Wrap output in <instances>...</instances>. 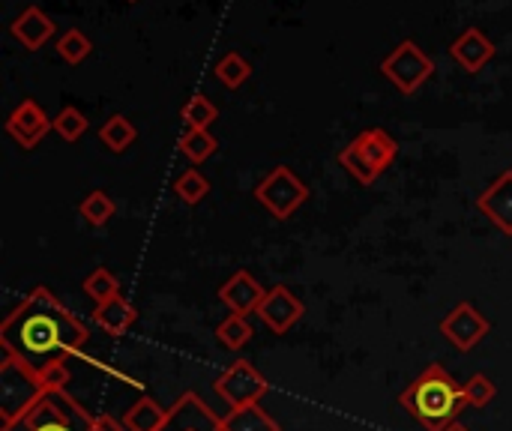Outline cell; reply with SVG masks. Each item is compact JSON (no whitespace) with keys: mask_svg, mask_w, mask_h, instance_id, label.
Returning a JSON list of instances; mask_svg holds the SVG:
<instances>
[{"mask_svg":"<svg viewBox=\"0 0 512 431\" xmlns=\"http://www.w3.org/2000/svg\"><path fill=\"white\" fill-rule=\"evenodd\" d=\"M303 303L291 294V288H285V285H273L267 294H264V300H261V306H258V321L273 333V336H288V330L303 318Z\"/></svg>","mask_w":512,"mask_h":431,"instance_id":"obj_8","label":"cell"},{"mask_svg":"<svg viewBox=\"0 0 512 431\" xmlns=\"http://www.w3.org/2000/svg\"><path fill=\"white\" fill-rule=\"evenodd\" d=\"M21 426L27 431H72L66 414L51 402V396H45V399L36 405V411H33Z\"/></svg>","mask_w":512,"mask_h":431,"instance_id":"obj_20","label":"cell"},{"mask_svg":"<svg viewBox=\"0 0 512 431\" xmlns=\"http://www.w3.org/2000/svg\"><path fill=\"white\" fill-rule=\"evenodd\" d=\"M207 192H210V183H207V177H204L198 168H186V171L174 180V195H177L183 204H189V207L201 204V201L207 198Z\"/></svg>","mask_w":512,"mask_h":431,"instance_id":"obj_23","label":"cell"},{"mask_svg":"<svg viewBox=\"0 0 512 431\" xmlns=\"http://www.w3.org/2000/svg\"><path fill=\"white\" fill-rule=\"evenodd\" d=\"M165 423H168V411L159 402H153L150 396L138 399L123 417L126 431H159Z\"/></svg>","mask_w":512,"mask_h":431,"instance_id":"obj_16","label":"cell"},{"mask_svg":"<svg viewBox=\"0 0 512 431\" xmlns=\"http://www.w3.org/2000/svg\"><path fill=\"white\" fill-rule=\"evenodd\" d=\"M216 78L228 87L237 90L240 84H246L252 78V63L246 57H240L237 51H228L219 63H216Z\"/></svg>","mask_w":512,"mask_h":431,"instance_id":"obj_22","label":"cell"},{"mask_svg":"<svg viewBox=\"0 0 512 431\" xmlns=\"http://www.w3.org/2000/svg\"><path fill=\"white\" fill-rule=\"evenodd\" d=\"M57 24L39 9V6H27L12 24H9V33L27 48V51H39L51 36H54Z\"/></svg>","mask_w":512,"mask_h":431,"instance_id":"obj_13","label":"cell"},{"mask_svg":"<svg viewBox=\"0 0 512 431\" xmlns=\"http://www.w3.org/2000/svg\"><path fill=\"white\" fill-rule=\"evenodd\" d=\"M135 321H138V309H135L123 294H117V297H111L108 303H99V306L93 309V324H96L105 336H111V339L126 336V333L135 327Z\"/></svg>","mask_w":512,"mask_h":431,"instance_id":"obj_14","label":"cell"},{"mask_svg":"<svg viewBox=\"0 0 512 431\" xmlns=\"http://www.w3.org/2000/svg\"><path fill=\"white\" fill-rule=\"evenodd\" d=\"M450 57L465 69V72H480L492 57H495V42L477 30V27H468L453 45H450Z\"/></svg>","mask_w":512,"mask_h":431,"instance_id":"obj_12","label":"cell"},{"mask_svg":"<svg viewBox=\"0 0 512 431\" xmlns=\"http://www.w3.org/2000/svg\"><path fill=\"white\" fill-rule=\"evenodd\" d=\"M462 393H465V405L468 408H489L498 396V387L489 375L477 372L468 378V384H462Z\"/></svg>","mask_w":512,"mask_h":431,"instance_id":"obj_26","label":"cell"},{"mask_svg":"<svg viewBox=\"0 0 512 431\" xmlns=\"http://www.w3.org/2000/svg\"><path fill=\"white\" fill-rule=\"evenodd\" d=\"M219 117V108L207 99V96H192L186 105H183V123L186 129H210Z\"/></svg>","mask_w":512,"mask_h":431,"instance_id":"obj_24","label":"cell"},{"mask_svg":"<svg viewBox=\"0 0 512 431\" xmlns=\"http://www.w3.org/2000/svg\"><path fill=\"white\" fill-rule=\"evenodd\" d=\"M57 54H60V60H66L69 66H78L87 54H90V39L78 30V27H72V30H66L60 39H57Z\"/></svg>","mask_w":512,"mask_h":431,"instance_id":"obj_27","label":"cell"},{"mask_svg":"<svg viewBox=\"0 0 512 431\" xmlns=\"http://www.w3.org/2000/svg\"><path fill=\"white\" fill-rule=\"evenodd\" d=\"M399 156V141L381 129L372 126L366 132H360L342 153H339V165L360 183V186H372Z\"/></svg>","mask_w":512,"mask_h":431,"instance_id":"obj_3","label":"cell"},{"mask_svg":"<svg viewBox=\"0 0 512 431\" xmlns=\"http://www.w3.org/2000/svg\"><path fill=\"white\" fill-rule=\"evenodd\" d=\"M399 405L405 414H411L426 431H447L450 426L459 423L465 405V393L462 384H456V378L432 363L426 366L399 396Z\"/></svg>","mask_w":512,"mask_h":431,"instance_id":"obj_2","label":"cell"},{"mask_svg":"<svg viewBox=\"0 0 512 431\" xmlns=\"http://www.w3.org/2000/svg\"><path fill=\"white\" fill-rule=\"evenodd\" d=\"M441 336L462 354H471L489 333H492V324L489 318L471 303V300H462L456 303L438 324Z\"/></svg>","mask_w":512,"mask_h":431,"instance_id":"obj_7","label":"cell"},{"mask_svg":"<svg viewBox=\"0 0 512 431\" xmlns=\"http://www.w3.org/2000/svg\"><path fill=\"white\" fill-rule=\"evenodd\" d=\"M381 72L396 84L399 93L405 96H414L435 72V63L432 57L414 42V39H405L402 45L393 48V54L381 63Z\"/></svg>","mask_w":512,"mask_h":431,"instance_id":"obj_5","label":"cell"},{"mask_svg":"<svg viewBox=\"0 0 512 431\" xmlns=\"http://www.w3.org/2000/svg\"><path fill=\"white\" fill-rule=\"evenodd\" d=\"M129 3H138V0H129Z\"/></svg>","mask_w":512,"mask_h":431,"instance_id":"obj_32","label":"cell"},{"mask_svg":"<svg viewBox=\"0 0 512 431\" xmlns=\"http://www.w3.org/2000/svg\"><path fill=\"white\" fill-rule=\"evenodd\" d=\"M219 431H282L279 423L258 405H249V408H237V411H228V417L219 420Z\"/></svg>","mask_w":512,"mask_h":431,"instance_id":"obj_15","label":"cell"},{"mask_svg":"<svg viewBox=\"0 0 512 431\" xmlns=\"http://www.w3.org/2000/svg\"><path fill=\"white\" fill-rule=\"evenodd\" d=\"M264 294H267V291L261 288V282H258L249 270H237V273L219 288V303L228 306L231 312L249 318L252 312H258Z\"/></svg>","mask_w":512,"mask_h":431,"instance_id":"obj_11","label":"cell"},{"mask_svg":"<svg viewBox=\"0 0 512 431\" xmlns=\"http://www.w3.org/2000/svg\"><path fill=\"white\" fill-rule=\"evenodd\" d=\"M54 129V120H48V114L39 108V102L24 99L15 105V111L6 117V132L12 135V141L24 150H33L36 144H42V138Z\"/></svg>","mask_w":512,"mask_h":431,"instance_id":"obj_9","label":"cell"},{"mask_svg":"<svg viewBox=\"0 0 512 431\" xmlns=\"http://www.w3.org/2000/svg\"><path fill=\"white\" fill-rule=\"evenodd\" d=\"M447 431H468V429H465L462 423H456V426H450V429H447Z\"/></svg>","mask_w":512,"mask_h":431,"instance_id":"obj_31","label":"cell"},{"mask_svg":"<svg viewBox=\"0 0 512 431\" xmlns=\"http://www.w3.org/2000/svg\"><path fill=\"white\" fill-rule=\"evenodd\" d=\"M87 327L66 312V306L48 291V288H33L27 300L6 315L0 327V342L6 357L33 363L42 360L39 366L57 360V354H78L87 345ZM36 366V369H39Z\"/></svg>","mask_w":512,"mask_h":431,"instance_id":"obj_1","label":"cell"},{"mask_svg":"<svg viewBox=\"0 0 512 431\" xmlns=\"http://www.w3.org/2000/svg\"><path fill=\"white\" fill-rule=\"evenodd\" d=\"M87 431H126V426L120 420H114L111 414H102V417L87 423Z\"/></svg>","mask_w":512,"mask_h":431,"instance_id":"obj_30","label":"cell"},{"mask_svg":"<svg viewBox=\"0 0 512 431\" xmlns=\"http://www.w3.org/2000/svg\"><path fill=\"white\" fill-rule=\"evenodd\" d=\"M84 294L99 306V303H108L111 297H117L120 294V282L114 279V273L111 270H105V267H99V270H93L87 279H84Z\"/></svg>","mask_w":512,"mask_h":431,"instance_id":"obj_25","label":"cell"},{"mask_svg":"<svg viewBox=\"0 0 512 431\" xmlns=\"http://www.w3.org/2000/svg\"><path fill=\"white\" fill-rule=\"evenodd\" d=\"M309 198L306 183L288 168V165H276L258 186H255V201L279 222L291 219Z\"/></svg>","mask_w":512,"mask_h":431,"instance_id":"obj_4","label":"cell"},{"mask_svg":"<svg viewBox=\"0 0 512 431\" xmlns=\"http://www.w3.org/2000/svg\"><path fill=\"white\" fill-rule=\"evenodd\" d=\"M36 378H39V387H42L45 396H57V393H63L66 384H69V366H66L63 357H57V360L39 366V369H36Z\"/></svg>","mask_w":512,"mask_h":431,"instance_id":"obj_29","label":"cell"},{"mask_svg":"<svg viewBox=\"0 0 512 431\" xmlns=\"http://www.w3.org/2000/svg\"><path fill=\"white\" fill-rule=\"evenodd\" d=\"M99 138H102V144H105L111 153H123V150H129V144H135L138 129H135V123H132L129 117L111 114V117L102 123V129H99Z\"/></svg>","mask_w":512,"mask_h":431,"instance_id":"obj_18","label":"cell"},{"mask_svg":"<svg viewBox=\"0 0 512 431\" xmlns=\"http://www.w3.org/2000/svg\"><path fill=\"white\" fill-rule=\"evenodd\" d=\"M87 126H90V120H87L78 108H72V105L60 108V114L54 117V132H57L66 144H75V141L87 132Z\"/></svg>","mask_w":512,"mask_h":431,"instance_id":"obj_28","label":"cell"},{"mask_svg":"<svg viewBox=\"0 0 512 431\" xmlns=\"http://www.w3.org/2000/svg\"><path fill=\"white\" fill-rule=\"evenodd\" d=\"M216 396L231 408H249V405H258L267 393H270V384L267 378L249 363V360H234L213 384Z\"/></svg>","mask_w":512,"mask_h":431,"instance_id":"obj_6","label":"cell"},{"mask_svg":"<svg viewBox=\"0 0 512 431\" xmlns=\"http://www.w3.org/2000/svg\"><path fill=\"white\" fill-rule=\"evenodd\" d=\"M252 336H255V330H252V324H249L246 315L231 312L228 318H222L216 324V339H219V345L225 351H243L252 342Z\"/></svg>","mask_w":512,"mask_h":431,"instance_id":"obj_17","label":"cell"},{"mask_svg":"<svg viewBox=\"0 0 512 431\" xmlns=\"http://www.w3.org/2000/svg\"><path fill=\"white\" fill-rule=\"evenodd\" d=\"M114 210H117V204H114V198H111L105 189H93V192L78 204V213H81L84 222L93 225V228H105V225L111 222Z\"/></svg>","mask_w":512,"mask_h":431,"instance_id":"obj_19","label":"cell"},{"mask_svg":"<svg viewBox=\"0 0 512 431\" xmlns=\"http://www.w3.org/2000/svg\"><path fill=\"white\" fill-rule=\"evenodd\" d=\"M477 207L501 234L512 237V168L495 177V183L477 198Z\"/></svg>","mask_w":512,"mask_h":431,"instance_id":"obj_10","label":"cell"},{"mask_svg":"<svg viewBox=\"0 0 512 431\" xmlns=\"http://www.w3.org/2000/svg\"><path fill=\"white\" fill-rule=\"evenodd\" d=\"M216 138L210 135V129H186L180 135V153L192 162V165H201L207 162L213 153H216Z\"/></svg>","mask_w":512,"mask_h":431,"instance_id":"obj_21","label":"cell"}]
</instances>
